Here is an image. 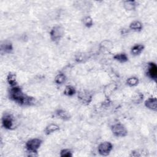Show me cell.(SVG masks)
I'll return each instance as SVG.
<instances>
[{
  "label": "cell",
  "instance_id": "cell-2",
  "mask_svg": "<svg viewBox=\"0 0 157 157\" xmlns=\"http://www.w3.org/2000/svg\"><path fill=\"white\" fill-rule=\"evenodd\" d=\"M42 144V141L39 139H32L26 144V147L31 152L36 153Z\"/></svg>",
  "mask_w": 157,
  "mask_h": 157
},
{
  "label": "cell",
  "instance_id": "cell-1",
  "mask_svg": "<svg viewBox=\"0 0 157 157\" xmlns=\"http://www.w3.org/2000/svg\"><path fill=\"white\" fill-rule=\"evenodd\" d=\"M10 98L22 105H30L34 102L33 98L25 95L22 89L19 87H13L10 90Z\"/></svg>",
  "mask_w": 157,
  "mask_h": 157
},
{
  "label": "cell",
  "instance_id": "cell-12",
  "mask_svg": "<svg viewBox=\"0 0 157 157\" xmlns=\"http://www.w3.org/2000/svg\"><path fill=\"white\" fill-rule=\"evenodd\" d=\"M144 49V46L141 44H137L134 46L131 49V53L134 55H138L141 54Z\"/></svg>",
  "mask_w": 157,
  "mask_h": 157
},
{
  "label": "cell",
  "instance_id": "cell-3",
  "mask_svg": "<svg viewBox=\"0 0 157 157\" xmlns=\"http://www.w3.org/2000/svg\"><path fill=\"white\" fill-rule=\"evenodd\" d=\"M50 38L54 41L59 40L64 34V29L60 26L54 27L50 31Z\"/></svg>",
  "mask_w": 157,
  "mask_h": 157
},
{
  "label": "cell",
  "instance_id": "cell-22",
  "mask_svg": "<svg viewBox=\"0 0 157 157\" xmlns=\"http://www.w3.org/2000/svg\"><path fill=\"white\" fill-rule=\"evenodd\" d=\"M60 156H67V157H69V156H72L73 155H72L71 152L69 150H68V149H64V150H63L61 151Z\"/></svg>",
  "mask_w": 157,
  "mask_h": 157
},
{
  "label": "cell",
  "instance_id": "cell-16",
  "mask_svg": "<svg viewBox=\"0 0 157 157\" xmlns=\"http://www.w3.org/2000/svg\"><path fill=\"white\" fill-rule=\"evenodd\" d=\"M124 7L126 10H132L136 8V2L134 1H126L124 2Z\"/></svg>",
  "mask_w": 157,
  "mask_h": 157
},
{
  "label": "cell",
  "instance_id": "cell-17",
  "mask_svg": "<svg viewBox=\"0 0 157 157\" xmlns=\"http://www.w3.org/2000/svg\"><path fill=\"white\" fill-rule=\"evenodd\" d=\"M75 92H76V91H75V89L74 87L69 85L66 87L65 90H64V94L67 96H73L75 94Z\"/></svg>",
  "mask_w": 157,
  "mask_h": 157
},
{
  "label": "cell",
  "instance_id": "cell-7",
  "mask_svg": "<svg viewBox=\"0 0 157 157\" xmlns=\"http://www.w3.org/2000/svg\"><path fill=\"white\" fill-rule=\"evenodd\" d=\"M145 106L148 109L156 111L157 101L156 98H150L145 102Z\"/></svg>",
  "mask_w": 157,
  "mask_h": 157
},
{
  "label": "cell",
  "instance_id": "cell-11",
  "mask_svg": "<svg viewBox=\"0 0 157 157\" xmlns=\"http://www.w3.org/2000/svg\"><path fill=\"white\" fill-rule=\"evenodd\" d=\"M60 130V127L55 124H50L48 125L45 129V133L46 135H50V134Z\"/></svg>",
  "mask_w": 157,
  "mask_h": 157
},
{
  "label": "cell",
  "instance_id": "cell-8",
  "mask_svg": "<svg viewBox=\"0 0 157 157\" xmlns=\"http://www.w3.org/2000/svg\"><path fill=\"white\" fill-rule=\"evenodd\" d=\"M80 100L83 103L89 104L91 101V96L88 91H82L79 93L78 95Z\"/></svg>",
  "mask_w": 157,
  "mask_h": 157
},
{
  "label": "cell",
  "instance_id": "cell-20",
  "mask_svg": "<svg viewBox=\"0 0 157 157\" xmlns=\"http://www.w3.org/2000/svg\"><path fill=\"white\" fill-rule=\"evenodd\" d=\"M83 22L84 25L87 27H91L92 25H93V20L90 17H85V18L84 19V20H83Z\"/></svg>",
  "mask_w": 157,
  "mask_h": 157
},
{
  "label": "cell",
  "instance_id": "cell-21",
  "mask_svg": "<svg viewBox=\"0 0 157 157\" xmlns=\"http://www.w3.org/2000/svg\"><path fill=\"white\" fill-rule=\"evenodd\" d=\"M3 50H4V51L5 52H6V53H9L11 51L13 50V45L12 44L10 43H8V44H6L4 47H2Z\"/></svg>",
  "mask_w": 157,
  "mask_h": 157
},
{
  "label": "cell",
  "instance_id": "cell-18",
  "mask_svg": "<svg viewBox=\"0 0 157 157\" xmlns=\"http://www.w3.org/2000/svg\"><path fill=\"white\" fill-rule=\"evenodd\" d=\"M65 80H66V77H65V75L63 74H58L55 79V82L57 84H59V85L63 84L65 82Z\"/></svg>",
  "mask_w": 157,
  "mask_h": 157
},
{
  "label": "cell",
  "instance_id": "cell-13",
  "mask_svg": "<svg viewBox=\"0 0 157 157\" xmlns=\"http://www.w3.org/2000/svg\"><path fill=\"white\" fill-rule=\"evenodd\" d=\"M7 80L9 83V84L13 87L16 86L17 85V80H16V75L14 74L13 73H9V75H8L7 77Z\"/></svg>",
  "mask_w": 157,
  "mask_h": 157
},
{
  "label": "cell",
  "instance_id": "cell-14",
  "mask_svg": "<svg viewBox=\"0 0 157 157\" xmlns=\"http://www.w3.org/2000/svg\"><path fill=\"white\" fill-rule=\"evenodd\" d=\"M114 59L120 63L126 62L128 60V58L125 54H118L114 55Z\"/></svg>",
  "mask_w": 157,
  "mask_h": 157
},
{
  "label": "cell",
  "instance_id": "cell-15",
  "mask_svg": "<svg viewBox=\"0 0 157 157\" xmlns=\"http://www.w3.org/2000/svg\"><path fill=\"white\" fill-rule=\"evenodd\" d=\"M130 28L131 30L135 31H141L142 28V25L140 22L135 21L132 22L130 25Z\"/></svg>",
  "mask_w": 157,
  "mask_h": 157
},
{
  "label": "cell",
  "instance_id": "cell-4",
  "mask_svg": "<svg viewBox=\"0 0 157 157\" xmlns=\"http://www.w3.org/2000/svg\"><path fill=\"white\" fill-rule=\"evenodd\" d=\"M112 131L114 135L117 137H125L128 134L126 128L120 124H117L113 125L112 127Z\"/></svg>",
  "mask_w": 157,
  "mask_h": 157
},
{
  "label": "cell",
  "instance_id": "cell-19",
  "mask_svg": "<svg viewBox=\"0 0 157 157\" xmlns=\"http://www.w3.org/2000/svg\"><path fill=\"white\" fill-rule=\"evenodd\" d=\"M126 83L128 85L131 86V87H134V86H136L138 84L139 80L136 77H130V78L127 79Z\"/></svg>",
  "mask_w": 157,
  "mask_h": 157
},
{
  "label": "cell",
  "instance_id": "cell-10",
  "mask_svg": "<svg viewBox=\"0 0 157 157\" xmlns=\"http://www.w3.org/2000/svg\"><path fill=\"white\" fill-rule=\"evenodd\" d=\"M56 114L58 117L63 120H68L71 117L69 114L68 112H66V110H63V109L58 110Z\"/></svg>",
  "mask_w": 157,
  "mask_h": 157
},
{
  "label": "cell",
  "instance_id": "cell-9",
  "mask_svg": "<svg viewBox=\"0 0 157 157\" xmlns=\"http://www.w3.org/2000/svg\"><path fill=\"white\" fill-rule=\"evenodd\" d=\"M3 125L6 129H10L13 126V120L10 115H5L3 118Z\"/></svg>",
  "mask_w": 157,
  "mask_h": 157
},
{
  "label": "cell",
  "instance_id": "cell-5",
  "mask_svg": "<svg viewBox=\"0 0 157 157\" xmlns=\"http://www.w3.org/2000/svg\"><path fill=\"white\" fill-rule=\"evenodd\" d=\"M112 144L109 142H104L98 147V152L103 156H107L112 150Z\"/></svg>",
  "mask_w": 157,
  "mask_h": 157
},
{
  "label": "cell",
  "instance_id": "cell-6",
  "mask_svg": "<svg viewBox=\"0 0 157 157\" xmlns=\"http://www.w3.org/2000/svg\"><path fill=\"white\" fill-rule=\"evenodd\" d=\"M148 75L152 79L156 80L157 78V66L154 63H149L148 66Z\"/></svg>",
  "mask_w": 157,
  "mask_h": 157
}]
</instances>
